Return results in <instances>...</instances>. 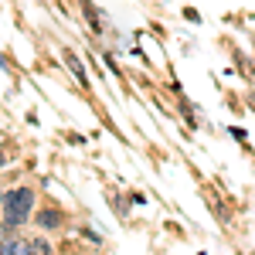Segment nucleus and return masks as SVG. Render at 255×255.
I'll return each instance as SVG.
<instances>
[{
	"instance_id": "obj_1",
	"label": "nucleus",
	"mask_w": 255,
	"mask_h": 255,
	"mask_svg": "<svg viewBox=\"0 0 255 255\" xmlns=\"http://www.w3.org/2000/svg\"><path fill=\"white\" fill-rule=\"evenodd\" d=\"M31 208H34V194H31L27 187L7 191V197H3V232L24 225V218L31 215Z\"/></svg>"
}]
</instances>
